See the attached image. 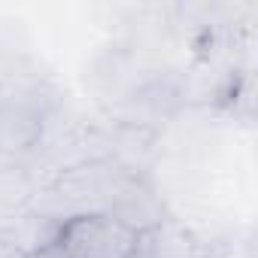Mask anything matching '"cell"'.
<instances>
[{"instance_id":"obj_1","label":"cell","mask_w":258,"mask_h":258,"mask_svg":"<svg viewBox=\"0 0 258 258\" xmlns=\"http://www.w3.org/2000/svg\"><path fill=\"white\" fill-rule=\"evenodd\" d=\"M55 240L67 252V258H134L140 237L124 228L103 210L73 213L61 222Z\"/></svg>"},{"instance_id":"obj_2","label":"cell","mask_w":258,"mask_h":258,"mask_svg":"<svg viewBox=\"0 0 258 258\" xmlns=\"http://www.w3.org/2000/svg\"><path fill=\"white\" fill-rule=\"evenodd\" d=\"M103 213L118 219L124 228H131L137 237L149 234L152 228H158L164 222V204L155 198L152 188H146L140 182H118L112 188Z\"/></svg>"},{"instance_id":"obj_3","label":"cell","mask_w":258,"mask_h":258,"mask_svg":"<svg viewBox=\"0 0 258 258\" xmlns=\"http://www.w3.org/2000/svg\"><path fill=\"white\" fill-rule=\"evenodd\" d=\"M191 252H195L191 237L164 219L158 228H152L149 234L140 237L134 258H191Z\"/></svg>"},{"instance_id":"obj_4","label":"cell","mask_w":258,"mask_h":258,"mask_svg":"<svg viewBox=\"0 0 258 258\" xmlns=\"http://www.w3.org/2000/svg\"><path fill=\"white\" fill-rule=\"evenodd\" d=\"M28 258H67V252H64V249H61V243H58V240L52 237L49 243L37 246V249H34L31 255H28Z\"/></svg>"}]
</instances>
